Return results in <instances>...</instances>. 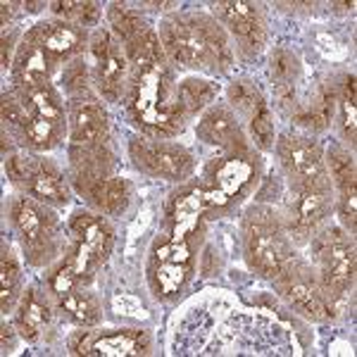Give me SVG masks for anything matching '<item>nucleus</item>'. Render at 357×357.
I'll return each mask as SVG.
<instances>
[{
  "instance_id": "f257e3e1",
  "label": "nucleus",
  "mask_w": 357,
  "mask_h": 357,
  "mask_svg": "<svg viewBox=\"0 0 357 357\" xmlns=\"http://www.w3.org/2000/svg\"><path fill=\"white\" fill-rule=\"evenodd\" d=\"M160 43L165 57L178 67L227 72L234 62L224 26L207 15H174L160 24Z\"/></svg>"
},
{
  "instance_id": "f03ea898",
  "label": "nucleus",
  "mask_w": 357,
  "mask_h": 357,
  "mask_svg": "<svg viewBox=\"0 0 357 357\" xmlns=\"http://www.w3.org/2000/svg\"><path fill=\"white\" fill-rule=\"evenodd\" d=\"M126 110L138 129L151 138L176 136L183 129L186 114L176 100V84L167 62L151 67H131V79L124 93Z\"/></svg>"
},
{
  "instance_id": "7ed1b4c3",
  "label": "nucleus",
  "mask_w": 357,
  "mask_h": 357,
  "mask_svg": "<svg viewBox=\"0 0 357 357\" xmlns=\"http://www.w3.org/2000/svg\"><path fill=\"white\" fill-rule=\"evenodd\" d=\"M243 252L252 272L276 279L293 257L291 236L279 215L267 205H255L243 217Z\"/></svg>"
},
{
  "instance_id": "20e7f679",
  "label": "nucleus",
  "mask_w": 357,
  "mask_h": 357,
  "mask_svg": "<svg viewBox=\"0 0 357 357\" xmlns=\"http://www.w3.org/2000/svg\"><path fill=\"white\" fill-rule=\"evenodd\" d=\"M312 252L317 264H319L317 281H319L321 296H324L331 312L336 314L338 305L345 303L355 284V245L343 229L329 227L319 236H314Z\"/></svg>"
},
{
  "instance_id": "39448f33",
  "label": "nucleus",
  "mask_w": 357,
  "mask_h": 357,
  "mask_svg": "<svg viewBox=\"0 0 357 357\" xmlns=\"http://www.w3.org/2000/svg\"><path fill=\"white\" fill-rule=\"evenodd\" d=\"M10 220H13V227L22 238L29 264L43 267V264L55 260L62 248L60 224L48 207L33 200L31 195L15 198L10 205Z\"/></svg>"
},
{
  "instance_id": "423d86ee",
  "label": "nucleus",
  "mask_w": 357,
  "mask_h": 357,
  "mask_svg": "<svg viewBox=\"0 0 357 357\" xmlns=\"http://www.w3.org/2000/svg\"><path fill=\"white\" fill-rule=\"evenodd\" d=\"M69 231V255L67 260L72 262L82 284H89L96 276L98 269L107 262L114 245V231L112 227L102 220V215L79 210L72 215L67 224Z\"/></svg>"
},
{
  "instance_id": "0eeeda50",
  "label": "nucleus",
  "mask_w": 357,
  "mask_h": 357,
  "mask_svg": "<svg viewBox=\"0 0 357 357\" xmlns=\"http://www.w3.org/2000/svg\"><path fill=\"white\" fill-rule=\"evenodd\" d=\"M193 241L167 231L155 243L148 264V279L158 298L178 296L193 274Z\"/></svg>"
},
{
  "instance_id": "6e6552de",
  "label": "nucleus",
  "mask_w": 357,
  "mask_h": 357,
  "mask_svg": "<svg viewBox=\"0 0 357 357\" xmlns=\"http://www.w3.org/2000/svg\"><path fill=\"white\" fill-rule=\"evenodd\" d=\"M257 172H260V162L257 158H252L250 146L229 151L220 162L210 167V176H207L210 186L203 188L207 210H222L238 200L257 181Z\"/></svg>"
},
{
  "instance_id": "1a4fd4ad",
  "label": "nucleus",
  "mask_w": 357,
  "mask_h": 357,
  "mask_svg": "<svg viewBox=\"0 0 357 357\" xmlns=\"http://www.w3.org/2000/svg\"><path fill=\"white\" fill-rule=\"evenodd\" d=\"M276 153H279L281 167L289 176L293 191L331 186L329 172L324 165V151L312 138L286 134L276 141Z\"/></svg>"
},
{
  "instance_id": "9d476101",
  "label": "nucleus",
  "mask_w": 357,
  "mask_h": 357,
  "mask_svg": "<svg viewBox=\"0 0 357 357\" xmlns=\"http://www.w3.org/2000/svg\"><path fill=\"white\" fill-rule=\"evenodd\" d=\"M274 284L281 296H284L303 317H307V319L324 321L333 317L329 305L324 301V296H321L317 272L305 260H301V257L293 255L291 260L281 267V272L276 274Z\"/></svg>"
},
{
  "instance_id": "9b49d317",
  "label": "nucleus",
  "mask_w": 357,
  "mask_h": 357,
  "mask_svg": "<svg viewBox=\"0 0 357 357\" xmlns=\"http://www.w3.org/2000/svg\"><path fill=\"white\" fill-rule=\"evenodd\" d=\"M129 153L143 174L181 181L193 172V155L178 143L162 141V138H134Z\"/></svg>"
},
{
  "instance_id": "f8f14e48",
  "label": "nucleus",
  "mask_w": 357,
  "mask_h": 357,
  "mask_svg": "<svg viewBox=\"0 0 357 357\" xmlns=\"http://www.w3.org/2000/svg\"><path fill=\"white\" fill-rule=\"evenodd\" d=\"M69 350L74 355L93 357H126L148 355L151 338L143 329H102V331H77L69 338Z\"/></svg>"
},
{
  "instance_id": "ddd939ff",
  "label": "nucleus",
  "mask_w": 357,
  "mask_h": 357,
  "mask_svg": "<svg viewBox=\"0 0 357 357\" xmlns=\"http://www.w3.org/2000/svg\"><path fill=\"white\" fill-rule=\"evenodd\" d=\"M212 13L248 53H257L264 45L267 31H264V20L257 5L243 3V0H229V3L212 5Z\"/></svg>"
},
{
  "instance_id": "4468645a",
  "label": "nucleus",
  "mask_w": 357,
  "mask_h": 357,
  "mask_svg": "<svg viewBox=\"0 0 357 357\" xmlns=\"http://www.w3.org/2000/svg\"><path fill=\"white\" fill-rule=\"evenodd\" d=\"M107 112L93 96L69 98L67 136L74 146H102L107 141Z\"/></svg>"
},
{
  "instance_id": "2eb2a0df",
  "label": "nucleus",
  "mask_w": 357,
  "mask_h": 357,
  "mask_svg": "<svg viewBox=\"0 0 357 357\" xmlns=\"http://www.w3.org/2000/svg\"><path fill=\"white\" fill-rule=\"evenodd\" d=\"M33 36L38 38V43L43 45L45 55L50 57L53 65H62L74 57H82L86 43V29L74 26L69 22L62 20H50V22H38L33 29H29Z\"/></svg>"
},
{
  "instance_id": "dca6fc26",
  "label": "nucleus",
  "mask_w": 357,
  "mask_h": 357,
  "mask_svg": "<svg viewBox=\"0 0 357 357\" xmlns=\"http://www.w3.org/2000/svg\"><path fill=\"white\" fill-rule=\"evenodd\" d=\"M331 210V186L326 188H305L296 191V200L289 207V224L286 231L291 238L305 241L310 234L317 231L321 222L326 220Z\"/></svg>"
},
{
  "instance_id": "f3484780",
  "label": "nucleus",
  "mask_w": 357,
  "mask_h": 357,
  "mask_svg": "<svg viewBox=\"0 0 357 357\" xmlns=\"http://www.w3.org/2000/svg\"><path fill=\"white\" fill-rule=\"evenodd\" d=\"M53 62L45 55L43 45L31 31L24 33L22 43L17 45V55L13 62V82L17 91H31L38 86L50 84V74H53Z\"/></svg>"
},
{
  "instance_id": "a211bd4d",
  "label": "nucleus",
  "mask_w": 357,
  "mask_h": 357,
  "mask_svg": "<svg viewBox=\"0 0 357 357\" xmlns=\"http://www.w3.org/2000/svg\"><path fill=\"white\" fill-rule=\"evenodd\" d=\"M112 155L102 146H69V169L72 183L79 193H86L100 178L112 176Z\"/></svg>"
},
{
  "instance_id": "6ab92c4d",
  "label": "nucleus",
  "mask_w": 357,
  "mask_h": 357,
  "mask_svg": "<svg viewBox=\"0 0 357 357\" xmlns=\"http://www.w3.org/2000/svg\"><path fill=\"white\" fill-rule=\"evenodd\" d=\"M91 77L98 89V93L105 98L107 102H117L119 98L124 100L126 86L131 79V65L126 60V53L122 45H114L107 55L98 57L91 65Z\"/></svg>"
},
{
  "instance_id": "aec40b11",
  "label": "nucleus",
  "mask_w": 357,
  "mask_h": 357,
  "mask_svg": "<svg viewBox=\"0 0 357 357\" xmlns=\"http://www.w3.org/2000/svg\"><path fill=\"white\" fill-rule=\"evenodd\" d=\"M269 77L274 84L276 105L281 112L293 117L298 110V98H296V84L301 79V60L289 48H274L269 57Z\"/></svg>"
},
{
  "instance_id": "412c9836",
  "label": "nucleus",
  "mask_w": 357,
  "mask_h": 357,
  "mask_svg": "<svg viewBox=\"0 0 357 357\" xmlns=\"http://www.w3.org/2000/svg\"><path fill=\"white\" fill-rule=\"evenodd\" d=\"M198 138L210 146L222 148L224 153L229 151H241V148H248L245 136L241 131L238 122H236L234 112L229 107H210L203 119L198 122Z\"/></svg>"
},
{
  "instance_id": "4be33fe9",
  "label": "nucleus",
  "mask_w": 357,
  "mask_h": 357,
  "mask_svg": "<svg viewBox=\"0 0 357 357\" xmlns=\"http://www.w3.org/2000/svg\"><path fill=\"white\" fill-rule=\"evenodd\" d=\"M24 191L26 195H31L33 200H38L43 205H67L69 198H72L69 183L62 176V172L53 162L41 158L33 165L31 174H29L24 183Z\"/></svg>"
},
{
  "instance_id": "5701e85b",
  "label": "nucleus",
  "mask_w": 357,
  "mask_h": 357,
  "mask_svg": "<svg viewBox=\"0 0 357 357\" xmlns=\"http://www.w3.org/2000/svg\"><path fill=\"white\" fill-rule=\"evenodd\" d=\"M50 317H53V307H50L48 298L38 289H26L24 296L17 303V314H15L17 331L26 341H36L41 336V331L50 324Z\"/></svg>"
},
{
  "instance_id": "b1692460",
  "label": "nucleus",
  "mask_w": 357,
  "mask_h": 357,
  "mask_svg": "<svg viewBox=\"0 0 357 357\" xmlns=\"http://www.w3.org/2000/svg\"><path fill=\"white\" fill-rule=\"evenodd\" d=\"M336 107H338L336 86L324 84V86H319V91L312 96L310 105H298V110L293 112L291 119L298 126H303V129L324 131L326 126L331 124L333 114H336Z\"/></svg>"
},
{
  "instance_id": "393cba45",
  "label": "nucleus",
  "mask_w": 357,
  "mask_h": 357,
  "mask_svg": "<svg viewBox=\"0 0 357 357\" xmlns=\"http://www.w3.org/2000/svg\"><path fill=\"white\" fill-rule=\"evenodd\" d=\"M84 198L96 207L100 215H122L131 203V186L124 178L105 176L84 193Z\"/></svg>"
},
{
  "instance_id": "a878e982",
  "label": "nucleus",
  "mask_w": 357,
  "mask_h": 357,
  "mask_svg": "<svg viewBox=\"0 0 357 357\" xmlns=\"http://www.w3.org/2000/svg\"><path fill=\"white\" fill-rule=\"evenodd\" d=\"M17 93H20V98L24 100V105L31 117L48 119V122H53L57 126H65L67 129V122H65L67 110H65V105H62V98L55 91L53 84L38 86V89H31V91H17Z\"/></svg>"
},
{
  "instance_id": "bb28decb",
  "label": "nucleus",
  "mask_w": 357,
  "mask_h": 357,
  "mask_svg": "<svg viewBox=\"0 0 357 357\" xmlns=\"http://www.w3.org/2000/svg\"><path fill=\"white\" fill-rule=\"evenodd\" d=\"M57 305L67 314V319H72L82 329H89V326L100 321V305H98L93 293H89L82 286H77V289L67 291L65 296L57 298Z\"/></svg>"
},
{
  "instance_id": "cd10ccee",
  "label": "nucleus",
  "mask_w": 357,
  "mask_h": 357,
  "mask_svg": "<svg viewBox=\"0 0 357 357\" xmlns=\"http://www.w3.org/2000/svg\"><path fill=\"white\" fill-rule=\"evenodd\" d=\"M215 98H217V84H212L210 79L188 77L181 84H176V100L186 117L203 112L205 107H210L215 102Z\"/></svg>"
},
{
  "instance_id": "c85d7f7f",
  "label": "nucleus",
  "mask_w": 357,
  "mask_h": 357,
  "mask_svg": "<svg viewBox=\"0 0 357 357\" xmlns=\"http://www.w3.org/2000/svg\"><path fill=\"white\" fill-rule=\"evenodd\" d=\"M124 53H126V60H129L131 67H151V65H162L167 62L165 57V50H162V43H160V36L158 31L151 26L141 33L134 41L124 43Z\"/></svg>"
},
{
  "instance_id": "c756f323",
  "label": "nucleus",
  "mask_w": 357,
  "mask_h": 357,
  "mask_svg": "<svg viewBox=\"0 0 357 357\" xmlns=\"http://www.w3.org/2000/svg\"><path fill=\"white\" fill-rule=\"evenodd\" d=\"M22 289V267L17 262L10 245L3 243V257H0V305L3 312H10L15 307Z\"/></svg>"
},
{
  "instance_id": "7c9ffc66",
  "label": "nucleus",
  "mask_w": 357,
  "mask_h": 357,
  "mask_svg": "<svg viewBox=\"0 0 357 357\" xmlns=\"http://www.w3.org/2000/svg\"><path fill=\"white\" fill-rule=\"evenodd\" d=\"M107 20H110V26H112V31L117 33V38L124 43L134 41L146 29H151L138 10L129 8V5H122V3H112L110 8H107Z\"/></svg>"
},
{
  "instance_id": "2f4dec72",
  "label": "nucleus",
  "mask_w": 357,
  "mask_h": 357,
  "mask_svg": "<svg viewBox=\"0 0 357 357\" xmlns=\"http://www.w3.org/2000/svg\"><path fill=\"white\" fill-rule=\"evenodd\" d=\"M50 13H53L55 20H62V22H69L74 26H96L98 20H100V5L98 3H91V0H55V3L48 5Z\"/></svg>"
},
{
  "instance_id": "473e14b6",
  "label": "nucleus",
  "mask_w": 357,
  "mask_h": 357,
  "mask_svg": "<svg viewBox=\"0 0 357 357\" xmlns=\"http://www.w3.org/2000/svg\"><path fill=\"white\" fill-rule=\"evenodd\" d=\"M227 96H229V102H231L234 110L238 114H243L245 119H250L252 114H257L267 107L264 96L260 93V89H257L250 79H236V82H231L229 84Z\"/></svg>"
},
{
  "instance_id": "72a5a7b5",
  "label": "nucleus",
  "mask_w": 357,
  "mask_h": 357,
  "mask_svg": "<svg viewBox=\"0 0 357 357\" xmlns=\"http://www.w3.org/2000/svg\"><path fill=\"white\" fill-rule=\"evenodd\" d=\"M336 98H338V114H341V131L343 138L355 146V134H357V122H355V74H343L341 84L336 86Z\"/></svg>"
},
{
  "instance_id": "f704fd0d",
  "label": "nucleus",
  "mask_w": 357,
  "mask_h": 357,
  "mask_svg": "<svg viewBox=\"0 0 357 357\" xmlns=\"http://www.w3.org/2000/svg\"><path fill=\"white\" fill-rule=\"evenodd\" d=\"M65 131H67L65 126H57L41 117H31L29 124L24 126V131L20 134V141L24 146L33 148V151H50V148H55L60 143Z\"/></svg>"
},
{
  "instance_id": "c9c22d12",
  "label": "nucleus",
  "mask_w": 357,
  "mask_h": 357,
  "mask_svg": "<svg viewBox=\"0 0 357 357\" xmlns=\"http://www.w3.org/2000/svg\"><path fill=\"white\" fill-rule=\"evenodd\" d=\"M326 172H329V178H333V186L341 188L348 186V183H355V160L345 148L341 146H331L326 151Z\"/></svg>"
},
{
  "instance_id": "e433bc0d",
  "label": "nucleus",
  "mask_w": 357,
  "mask_h": 357,
  "mask_svg": "<svg viewBox=\"0 0 357 357\" xmlns=\"http://www.w3.org/2000/svg\"><path fill=\"white\" fill-rule=\"evenodd\" d=\"M91 82H93V77H91V69L84 62V57H74V60H69L65 69H62V86H65L69 98L91 96L89 93Z\"/></svg>"
},
{
  "instance_id": "4c0bfd02",
  "label": "nucleus",
  "mask_w": 357,
  "mask_h": 357,
  "mask_svg": "<svg viewBox=\"0 0 357 357\" xmlns=\"http://www.w3.org/2000/svg\"><path fill=\"white\" fill-rule=\"evenodd\" d=\"M29 119H31V114H29L20 93H17V91H13V93H5L3 96V124H5V129H10L13 134L20 136L22 131H24V126L29 124Z\"/></svg>"
},
{
  "instance_id": "58836bf2",
  "label": "nucleus",
  "mask_w": 357,
  "mask_h": 357,
  "mask_svg": "<svg viewBox=\"0 0 357 357\" xmlns=\"http://www.w3.org/2000/svg\"><path fill=\"white\" fill-rule=\"evenodd\" d=\"M250 124V134H252V141L260 151H272L274 148V122H272V112L269 107H264L257 114H252L248 119Z\"/></svg>"
},
{
  "instance_id": "ea45409f",
  "label": "nucleus",
  "mask_w": 357,
  "mask_h": 357,
  "mask_svg": "<svg viewBox=\"0 0 357 357\" xmlns=\"http://www.w3.org/2000/svg\"><path fill=\"white\" fill-rule=\"evenodd\" d=\"M336 212L338 220L350 234H355L357 227V188L355 183H348V186L338 188V200H336Z\"/></svg>"
},
{
  "instance_id": "a19ab883",
  "label": "nucleus",
  "mask_w": 357,
  "mask_h": 357,
  "mask_svg": "<svg viewBox=\"0 0 357 357\" xmlns=\"http://www.w3.org/2000/svg\"><path fill=\"white\" fill-rule=\"evenodd\" d=\"M77 286H82V281H79L77 272H74L72 262L65 257V260H62L53 272L48 274V289L55 298H60V296H65L67 291L77 289Z\"/></svg>"
},
{
  "instance_id": "79ce46f5",
  "label": "nucleus",
  "mask_w": 357,
  "mask_h": 357,
  "mask_svg": "<svg viewBox=\"0 0 357 357\" xmlns=\"http://www.w3.org/2000/svg\"><path fill=\"white\" fill-rule=\"evenodd\" d=\"M38 158H33V155H22V153H15L10 155L8 160H5V172H8V178L17 186H24L29 174H31L33 165H36Z\"/></svg>"
},
{
  "instance_id": "37998d69",
  "label": "nucleus",
  "mask_w": 357,
  "mask_h": 357,
  "mask_svg": "<svg viewBox=\"0 0 357 357\" xmlns=\"http://www.w3.org/2000/svg\"><path fill=\"white\" fill-rule=\"evenodd\" d=\"M13 48H15V33L13 31H5L3 33V67H13Z\"/></svg>"
},
{
  "instance_id": "c03bdc74",
  "label": "nucleus",
  "mask_w": 357,
  "mask_h": 357,
  "mask_svg": "<svg viewBox=\"0 0 357 357\" xmlns=\"http://www.w3.org/2000/svg\"><path fill=\"white\" fill-rule=\"evenodd\" d=\"M15 348V331L10 324H3V353H10Z\"/></svg>"
}]
</instances>
